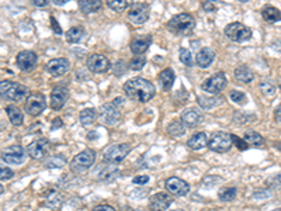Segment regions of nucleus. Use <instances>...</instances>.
<instances>
[{
  "mask_svg": "<svg viewBox=\"0 0 281 211\" xmlns=\"http://www.w3.org/2000/svg\"><path fill=\"white\" fill-rule=\"evenodd\" d=\"M124 93L128 99L138 103H147L155 96V86L152 82L138 76L124 83Z\"/></svg>",
  "mask_w": 281,
  "mask_h": 211,
  "instance_id": "nucleus-1",
  "label": "nucleus"
},
{
  "mask_svg": "<svg viewBox=\"0 0 281 211\" xmlns=\"http://www.w3.org/2000/svg\"><path fill=\"white\" fill-rule=\"evenodd\" d=\"M195 27V20L189 13H180L173 15L167 21V30L175 35H186L190 34Z\"/></svg>",
  "mask_w": 281,
  "mask_h": 211,
  "instance_id": "nucleus-2",
  "label": "nucleus"
},
{
  "mask_svg": "<svg viewBox=\"0 0 281 211\" xmlns=\"http://www.w3.org/2000/svg\"><path fill=\"white\" fill-rule=\"evenodd\" d=\"M0 91H1V99L9 102H20L29 94V89L24 85L10 82V80H1Z\"/></svg>",
  "mask_w": 281,
  "mask_h": 211,
  "instance_id": "nucleus-3",
  "label": "nucleus"
},
{
  "mask_svg": "<svg viewBox=\"0 0 281 211\" xmlns=\"http://www.w3.org/2000/svg\"><path fill=\"white\" fill-rule=\"evenodd\" d=\"M232 147H234L232 136L225 131H215L208 138V148L211 151L223 153V152L229 151Z\"/></svg>",
  "mask_w": 281,
  "mask_h": 211,
  "instance_id": "nucleus-4",
  "label": "nucleus"
},
{
  "mask_svg": "<svg viewBox=\"0 0 281 211\" xmlns=\"http://www.w3.org/2000/svg\"><path fill=\"white\" fill-rule=\"evenodd\" d=\"M223 32L231 41H235V43H245V41H249L251 38V29L248 26L239 23V21H234V23L228 24L225 27Z\"/></svg>",
  "mask_w": 281,
  "mask_h": 211,
  "instance_id": "nucleus-5",
  "label": "nucleus"
},
{
  "mask_svg": "<svg viewBox=\"0 0 281 211\" xmlns=\"http://www.w3.org/2000/svg\"><path fill=\"white\" fill-rule=\"evenodd\" d=\"M96 161V152L93 150H85L79 152L71 161V170L74 173H83L89 169Z\"/></svg>",
  "mask_w": 281,
  "mask_h": 211,
  "instance_id": "nucleus-6",
  "label": "nucleus"
},
{
  "mask_svg": "<svg viewBox=\"0 0 281 211\" xmlns=\"http://www.w3.org/2000/svg\"><path fill=\"white\" fill-rule=\"evenodd\" d=\"M131 151V147L130 144H114L111 147H108L105 151H104V159L113 165L119 164L125 159V156L130 153Z\"/></svg>",
  "mask_w": 281,
  "mask_h": 211,
  "instance_id": "nucleus-7",
  "label": "nucleus"
},
{
  "mask_svg": "<svg viewBox=\"0 0 281 211\" xmlns=\"http://www.w3.org/2000/svg\"><path fill=\"white\" fill-rule=\"evenodd\" d=\"M26 158H27V151L20 145H12L1 152L3 162L9 165H21L26 162Z\"/></svg>",
  "mask_w": 281,
  "mask_h": 211,
  "instance_id": "nucleus-8",
  "label": "nucleus"
},
{
  "mask_svg": "<svg viewBox=\"0 0 281 211\" xmlns=\"http://www.w3.org/2000/svg\"><path fill=\"white\" fill-rule=\"evenodd\" d=\"M46 107V102H45V96L43 93H31L30 96L26 100V106L24 110L27 114H30L32 117L40 116Z\"/></svg>",
  "mask_w": 281,
  "mask_h": 211,
  "instance_id": "nucleus-9",
  "label": "nucleus"
},
{
  "mask_svg": "<svg viewBox=\"0 0 281 211\" xmlns=\"http://www.w3.org/2000/svg\"><path fill=\"white\" fill-rule=\"evenodd\" d=\"M149 18V6L145 3H133L130 6L128 10V20L135 24V26H141L144 23H147V20Z\"/></svg>",
  "mask_w": 281,
  "mask_h": 211,
  "instance_id": "nucleus-10",
  "label": "nucleus"
},
{
  "mask_svg": "<svg viewBox=\"0 0 281 211\" xmlns=\"http://www.w3.org/2000/svg\"><path fill=\"white\" fill-rule=\"evenodd\" d=\"M226 83H228L226 76L223 75L222 72H220V74H215V75L209 76L208 79H206L201 83V89L209 93V94H217V93H220L226 88Z\"/></svg>",
  "mask_w": 281,
  "mask_h": 211,
  "instance_id": "nucleus-11",
  "label": "nucleus"
},
{
  "mask_svg": "<svg viewBox=\"0 0 281 211\" xmlns=\"http://www.w3.org/2000/svg\"><path fill=\"white\" fill-rule=\"evenodd\" d=\"M49 151H51V142L46 138L35 139L27 147V153L32 159H44Z\"/></svg>",
  "mask_w": 281,
  "mask_h": 211,
  "instance_id": "nucleus-12",
  "label": "nucleus"
},
{
  "mask_svg": "<svg viewBox=\"0 0 281 211\" xmlns=\"http://www.w3.org/2000/svg\"><path fill=\"white\" fill-rule=\"evenodd\" d=\"M164 187L166 190L172 195V196L176 197H183L187 196L189 192H190V184L187 181H184L180 178H169L166 183H164Z\"/></svg>",
  "mask_w": 281,
  "mask_h": 211,
  "instance_id": "nucleus-13",
  "label": "nucleus"
},
{
  "mask_svg": "<svg viewBox=\"0 0 281 211\" xmlns=\"http://www.w3.org/2000/svg\"><path fill=\"white\" fill-rule=\"evenodd\" d=\"M88 69L94 72V74H104L110 69L111 63L107 57H104L103 54H93L88 58Z\"/></svg>",
  "mask_w": 281,
  "mask_h": 211,
  "instance_id": "nucleus-14",
  "label": "nucleus"
},
{
  "mask_svg": "<svg viewBox=\"0 0 281 211\" xmlns=\"http://www.w3.org/2000/svg\"><path fill=\"white\" fill-rule=\"evenodd\" d=\"M71 69V63L66 58H55L46 62L45 65V71L51 76H62L66 72H69Z\"/></svg>",
  "mask_w": 281,
  "mask_h": 211,
  "instance_id": "nucleus-15",
  "label": "nucleus"
},
{
  "mask_svg": "<svg viewBox=\"0 0 281 211\" xmlns=\"http://www.w3.org/2000/svg\"><path fill=\"white\" fill-rule=\"evenodd\" d=\"M15 62H17V66L24 71V72H30L35 68L37 62H38V57L35 52L32 51H21L17 54V58H15Z\"/></svg>",
  "mask_w": 281,
  "mask_h": 211,
  "instance_id": "nucleus-16",
  "label": "nucleus"
},
{
  "mask_svg": "<svg viewBox=\"0 0 281 211\" xmlns=\"http://www.w3.org/2000/svg\"><path fill=\"white\" fill-rule=\"evenodd\" d=\"M173 203V196L167 193H156L155 196L150 197L149 209L150 211H166L170 204Z\"/></svg>",
  "mask_w": 281,
  "mask_h": 211,
  "instance_id": "nucleus-17",
  "label": "nucleus"
},
{
  "mask_svg": "<svg viewBox=\"0 0 281 211\" xmlns=\"http://www.w3.org/2000/svg\"><path fill=\"white\" fill-rule=\"evenodd\" d=\"M102 120L104 124L107 125H116L121 119V111L118 110L117 106H114L113 103H107V105L102 106Z\"/></svg>",
  "mask_w": 281,
  "mask_h": 211,
  "instance_id": "nucleus-18",
  "label": "nucleus"
},
{
  "mask_svg": "<svg viewBox=\"0 0 281 211\" xmlns=\"http://www.w3.org/2000/svg\"><path fill=\"white\" fill-rule=\"evenodd\" d=\"M68 99H69V90L66 88H62V86L54 88V90L51 91V108L60 110L68 102Z\"/></svg>",
  "mask_w": 281,
  "mask_h": 211,
  "instance_id": "nucleus-19",
  "label": "nucleus"
},
{
  "mask_svg": "<svg viewBox=\"0 0 281 211\" xmlns=\"http://www.w3.org/2000/svg\"><path fill=\"white\" fill-rule=\"evenodd\" d=\"M181 121L184 125L194 128L197 127L201 121H203V114L197 110V108H186L183 113H181Z\"/></svg>",
  "mask_w": 281,
  "mask_h": 211,
  "instance_id": "nucleus-20",
  "label": "nucleus"
},
{
  "mask_svg": "<svg viewBox=\"0 0 281 211\" xmlns=\"http://www.w3.org/2000/svg\"><path fill=\"white\" fill-rule=\"evenodd\" d=\"M214 60H215V52H214V49H211V48H208V46L201 48V49L197 52V55H195V63H197L200 68H203V69L208 68V66L214 62Z\"/></svg>",
  "mask_w": 281,
  "mask_h": 211,
  "instance_id": "nucleus-21",
  "label": "nucleus"
},
{
  "mask_svg": "<svg viewBox=\"0 0 281 211\" xmlns=\"http://www.w3.org/2000/svg\"><path fill=\"white\" fill-rule=\"evenodd\" d=\"M152 44V37L150 35H145V37H139V38H135L131 41V51L133 54H135L136 57L138 55H142L148 51V48Z\"/></svg>",
  "mask_w": 281,
  "mask_h": 211,
  "instance_id": "nucleus-22",
  "label": "nucleus"
},
{
  "mask_svg": "<svg viewBox=\"0 0 281 211\" xmlns=\"http://www.w3.org/2000/svg\"><path fill=\"white\" fill-rule=\"evenodd\" d=\"M189 148L192 151H203L208 145V136L206 133H197L187 141Z\"/></svg>",
  "mask_w": 281,
  "mask_h": 211,
  "instance_id": "nucleus-23",
  "label": "nucleus"
},
{
  "mask_svg": "<svg viewBox=\"0 0 281 211\" xmlns=\"http://www.w3.org/2000/svg\"><path fill=\"white\" fill-rule=\"evenodd\" d=\"M86 37V30L80 26H74L71 27L69 30L65 32V38L69 44H77L80 43L83 38Z\"/></svg>",
  "mask_w": 281,
  "mask_h": 211,
  "instance_id": "nucleus-24",
  "label": "nucleus"
},
{
  "mask_svg": "<svg viewBox=\"0 0 281 211\" xmlns=\"http://www.w3.org/2000/svg\"><path fill=\"white\" fill-rule=\"evenodd\" d=\"M6 114H7V117H9L10 122H12L13 125H15V127L21 125L23 121H24V114H23V111L15 105H10L6 107Z\"/></svg>",
  "mask_w": 281,
  "mask_h": 211,
  "instance_id": "nucleus-25",
  "label": "nucleus"
},
{
  "mask_svg": "<svg viewBox=\"0 0 281 211\" xmlns=\"http://www.w3.org/2000/svg\"><path fill=\"white\" fill-rule=\"evenodd\" d=\"M158 79H159V83H161L163 90H170L173 83H175V72L170 68H166L159 74Z\"/></svg>",
  "mask_w": 281,
  "mask_h": 211,
  "instance_id": "nucleus-26",
  "label": "nucleus"
},
{
  "mask_svg": "<svg viewBox=\"0 0 281 211\" xmlns=\"http://www.w3.org/2000/svg\"><path fill=\"white\" fill-rule=\"evenodd\" d=\"M77 4H79V9L85 15L96 13V12H99L102 9V1L100 0H79Z\"/></svg>",
  "mask_w": 281,
  "mask_h": 211,
  "instance_id": "nucleus-27",
  "label": "nucleus"
},
{
  "mask_svg": "<svg viewBox=\"0 0 281 211\" xmlns=\"http://www.w3.org/2000/svg\"><path fill=\"white\" fill-rule=\"evenodd\" d=\"M235 77H237V82H240V83H251V80L254 79V74L251 72L249 66L239 65L235 69Z\"/></svg>",
  "mask_w": 281,
  "mask_h": 211,
  "instance_id": "nucleus-28",
  "label": "nucleus"
},
{
  "mask_svg": "<svg viewBox=\"0 0 281 211\" xmlns=\"http://www.w3.org/2000/svg\"><path fill=\"white\" fill-rule=\"evenodd\" d=\"M119 176V169L117 166L114 165H108L107 167H104L103 170L100 172L99 175V179L100 181H105V183H111L114 181Z\"/></svg>",
  "mask_w": 281,
  "mask_h": 211,
  "instance_id": "nucleus-29",
  "label": "nucleus"
},
{
  "mask_svg": "<svg viewBox=\"0 0 281 211\" xmlns=\"http://www.w3.org/2000/svg\"><path fill=\"white\" fill-rule=\"evenodd\" d=\"M262 17L267 23H277V21H281V12L273 6H266L262 10Z\"/></svg>",
  "mask_w": 281,
  "mask_h": 211,
  "instance_id": "nucleus-30",
  "label": "nucleus"
},
{
  "mask_svg": "<svg viewBox=\"0 0 281 211\" xmlns=\"http://www.w3.org/2000/svg\"><path fill=\"white\" fill-rule=\"evenodd\" d=\"M97 111L94 108H85L80 111L79 114V120L82 122V125H91L94 124L96 120H97Z\"/></svg>",
  "mask_w": 281,
  "mask_h": 211,
  "instance_id": "nucleus-31",
  "label": "nucleus"
},
{
  "mask_svg": "<svg viewBox=\"0 0 281 211\" xmlns=\"http://www.w3.org/2000/svg\"><path fill=\"white\" fill-rule=\"evenodd\" d=\"M167 134L173 138H180L186 134V125L183 121H173L167 125Z\"/></svg>",
  "mask_w": 281,
  "mask_h": 211,
  "instance_id": "nucleus-32",
  "label": "nucleus"
},
{
  "mask_svg": "<svg viewBox=\"0 0 281 211\" xmlns=\"http://www.w3.org/2000/svg\"><path fill=\"white\" fill-rule=\"evenodd\" d=\"M243 139H245L249 145H253V147H262V145H265L263 136H260L259 133H256V131H251V130L245 133Z\"/></svg>",
  "mask_w": 281,
  "mask_h": 211,
  "instance_id": "nucleus-33",
  "label": "nucleus"
},
{
  "mask_svg": "<svg viewBox=\"0 0 281 211\" xmlns=\"http://www.w3.org/2000/svg\"><path fill=\"white\" fill-rule=\"evenodd\" d=\"M65 165H66V158L63 155H54L45 162V167L48 169H59Z\"/></svg>",
  "mask_w": 281,
  "mask_h": 211,
  "instance_id": "nucleus-34",
  "label": "nucleus"
},
{
  "mask_svg": "<svg viewBox=\"0 0 281 211\" xmlns=\"http://www.w3.org/2000/svg\"><path fill=\"white\" fill-rule=\"evenodd\" d=\"M237 195V187H231V186H228V187H223L220 190V193H218V197H220V200L221 201H232Z\"/></svg>",
  "mask_w": 281,
  "mask_h": 211,
  "instance_id": "nucleus-35",
  "label": "nucleus"
},
{
  "mask_svg": "<svg viewBox=\"0 0 281 211\" xmlns=\"http://www.w3.org/2000/svg\"><path fill=\"white\" fill-rule=\"evenodd\" d=\"M45 203H46V206L48 207H52V209H55V207H58L60 203H62V196H60L58 192H48V195L45 197Z\"/></svg>",
  "mask_w": 281,
  "mask_h": 211,
  "instance_id": "nucleus-36",
  "label": "nucleus"
},
{
  "mask_svg": "<svg viewBox=\"0 0 281 211\" xmlns=\"http://www.w3.org/2000/svg\"><path fill=\"white\" fill-rule=\"evenodd\" d=\"M107 6H108L111 10L117 12V13H122L130 4H128L127 0H108V1H107Z\"/></svg>",
  "mask_w": 281,
  "mask_h": 211,
  "instance_id": "nucleus-37",
  "label": "nucleus"
},
{
  "mask_svg": "<svg viewBox=\"0 0 281 211\" xmlns=\"http://www.w3.org/2000/svg\"><path fill=\"white\" fill-rule=\"evenodd\" d=\"M197 102H198L200 107H203L206 110H209V108H212L214 106H217L220 103V100L215 99V97H204V96H198Z\"/></svg>",
  "mask_w": 281,
  "mask_h": 211,
  "instance_id": "nucleus-38",
  "label": "nucleus"
},
{
  "mask_svg": "<svg viewBox=\"0 0 281 211\" xmlns=\"http://www.w3.org/2000/svg\"><path fill=\"white\" fill-rule=\"evenodd\" d=\"M145 63H147V58L142 57V55H138V57H133V60H130L128 68L131 71H141L145 66Z\"/></svg>",
  "mask_w": 281,
  "mask_h": 211,
  "instance_id": "nucleus-39",
  "label": "nucleus"
},
{
  "mask_svg": "<svg viewBox=\"0 0 281 211\" xmlns=\"http://www.w3.org/2000/svg\"><path fill=\"white\" fill-rule=\"evenodd\" d=\"M229 97H231V100H232L234 103H237V105L239 106L246 105V102H248V97H246V94H245L243 91L231 90L229 91Z\"/></svg>",
  "mask_w": 281,
  "mask_h": 211,
  "instance_id": "nucleus-40",
  "label": "nucleus"
},
{
  "mask_svg": "<svg viewBox=\"0 0 281 211\" xmlns=\"http://www.w3.org/2000/svg\"><path fill=\"white\" fill-rule=\"evenodd\" d=\"M180 60H181V63H184L186 66H192L194 60H192V52H190V49H187V48H181V49H180Z\"/></svg>",
  "mask_w": 281,
  "mask_h": 211,
  "instance_id": "nucleus-41",
  "label": "nucleus"
},
{
  "mask_svg": "<svg viewBox=\"0 0 281 211\" xmlns=\"http://www.w3.org/2000/svg\"><path fill=\"white\" fill-rule=\"evenodd\" d=\"M260 89L263 91V94H266L268 97L274 96L276 94V86L270 82V80H265L260 83Z\"/></svg>",
  "mask_w": 281,
  "mask_h": 211,
  "instance_id": "nucleus-42",
  "label": "nucleus"
},
{
  "mask_svg": "<svg viewBox=\"0 0 281 211\" xmlns=\"http://www.w3.org/2000/svg\"><path fill=\"white\" fill-rule=\"evenodd\" d=\"M127 68H128V66L125 65V62H124V60H118V62H116V63H114V66H113V72H114V75L116 76H121L127 72Z\"/></svg>",
  "mask_w": 281,
  "mask_h": 211,
  "instance_id": "nucleus-43",
  "label": "nucleus"
},
{
  "mask_svg": "<svg viewBox=\"0 0 281 211\" xmlns=\"http://www.w3.org/2000/svg\"><path fill=\"white\" fill-rule=\"evenodd\" d=\"M231 136H232V141H234V145H237V150L239 151H246L248 148H249V144L245 141V139H240L239 136H234V134H231Z\"/></svg>",
  "mask_w": 281,
  "mask_h": 211,
  "instance_id": "nucleus-44",
  "label": "nucleus"
},
{
  "mask_svg": "<svg viewBox=\"0 0 281 211\" xmlns=\"http://www.w3.org/2000/svg\"><path fill=\"white\" fill-rule=\"evenodd\" d=\"M13 176H15V172H13L10 167L1 166V169H0V179H1V181H9V179H12Z\"/></svg>",
  "mask_w": 281,
  "mask_h": 211,
  "instance_id": "nucleus-45",
  "label": "nucleus"
},
{
  "mask_svg": "<svg viewBox=\"0 0 281 211\" xmlns=\"http://www.w3.org/2000/svg\"><path fill=\"white\" fill-rule=\"evenodd\" d=\"M221 178H218V176H208L204 179L203 181V186L204 187H214V186H217L218 183H221Z\"/></svg>",
  "mask_w": 281,
  "mask_h": 211,
  "instance_id": "nucleus-46",
  "label": "nucleus"
},
{
  "mask_svg": "<svg viewBox=\"0 0 281 211\" xmlns=\"http://www.w3.org/2000/svg\"><path fill=\"white\" fill-rule=\"evenodd\" d=\"M49 23H51V29H52V31L57 34V35H62V29H60L59 23L57 21V18L55 17H49Z\"/></svg>",
  "mask_w": 281,
  "mask_h": 211,
  "instance_id": "nucleus-47",
  "label": "nucleus"
},
{
  "mask_svg": "<svg viewBox=\"0 0 281 211\" xmlns=\"http://www.w3.org/2000/svg\"><path fill=\"white\" fill-rule=\"evenodd\" d=\"M149 181L148 175H142V176H135L133 179V184H145Z\"/></svg>",
  "mask_w": 281,
  "mask_h": 211,
  "instance_id": "nucleus-48",
  "label": "nucleus"
},
{
  "mask_svg": "<svg viewBox=\"0 0 281 211\" xmlns=\"http://www.w3.org/2000/svg\"><path fill=\"white\" fill-rule=\"evenodd\" d=\"M203 9L206 12H215V6L212 4V1H203Z\"/></svg>",
  "mask_w": 281,
  "mask_h": 211,
  "instance_id": "nucleus-49",
  "label": "nucleus"
},
{
  "mask_svg": "<svg viewBox=\"0 0 281 211\" xmlns=\"http://www.w3.org/2000/svg\"><path fill=\"white\" fill-rule=\"evenodd\" d=\"M93 211H116V209H113L111 206H107V204H102V206L94 207Z\"/></svg>",
  "mask_w": 281,
  "mask_h": 211,
  "instance_id": "nucleus-50",
  "label": "nucleus"
},
{
  "mask_svg": "<svg viewBox=\"0 0 281 211\" xmlns=\"http://www.w3.org/2000/svg\"><path fill=\"white\" fill-rule=\"evenodd\" d=\"M63 125V122H62V120L60 119H55V120L52 121V127H51V131H55V130H58V128H60Z\"/></svg>",
  "mask_w": 281,
  "mask_h": 211,
  "instance_id": "nucleus-51",
  "label": "nucleus"
},
{
  "mask_svg": "<svg viewBox=\"0 0 281 211\" xmlns=\"http://www.w3.org/2000/svg\"><path fill=\"white\" fill-rule=\"evenodd\" d=\"M32 4L37 7H45V6H48V1L46 0H32Z\"/></svg>",
  "mask_w": 281,
  "mask_h": 211,
  "instance_id": "nucleus-52",
  "label": "nucleus"
},
{
  "mask_svg": "<svg viewBox=\"0 0 281 211\" xmlns=\"http://www.w3.org/2000/svg\"><path fill=\"white\" fill-rule=\"evenodd\" d=\"M274 119L277 122H281V105L274 110Z\"/></svg>",
  "mask_w": 281,
  "mask_h": 211,
  "instance_id": "nucleus-53",
  "label": "nucleus"
},
{
  "mask_svg": "<svg viewBox=\"0 0 281 211\" xmlns=\"http://www.w3.org/2000/svg\"><path fill=\"white\" fill-rule=\"evenodd\" d=\"M122 102H124V100H122V97H117V99H114V100H113L111 103H113L114 106H117V107H118V106L122 105Z\"/></svg>",
  "mask_w": 281,
  "mask_h": 211,
  "instance_id": "nucleus-54",
  "label": "nucleus"
},
{
  "mask_svg": "<svg viewBox=\"0 0 281 211\" xmlns=\"http://www.w3.org/2000/svg\"><path fill=\"white\" fill-rule=\"evenodd\" d=\"M66 1H68V0H52V3H54L55 6H63V4H66Z\"/></svg>",
  "mask_w": 281,
  "mask_h": 211,
  "instance_id": "nucleus-55",
  "label": "nucleus"
},
{
  "mask_svg": "<svg viewBox=\"0 0 281 211\" xmlns=\"http://www.w3.org/2000/svg\"><path fill=\"white\" fill-rule=\"evenodd\" d=\"M97 138V133H89V139H94Z\"/></svg>",
  "mask_w": 281,
  "mask_h": 211,
  "instance_id": "nucleus-56",
  "label": "nucleus"
},
{
  "mask_svg": "<svg viewBox=\"0 0 281 211\" xmlns=\"http://www.w3.org/2000/svg\"><path fill=\"white\" fill-rule=\"evenodd\" d=\"M276 148H277V150L281 152V141L280 142H276Z\"/></svg>",
  "mask_w": 281,
  "mask_h": 211,
  "instance_id": "nucleus-57",
  "label": "nucleus"
},
{
  "mask_svg": "<svg viewBox=\"0 0 281 211\" xmlns=\"http://www.w3.org/2000/svg\"><path fill=\"white\" fill-rule=\"evenodd\" d=\"M172 211H184V210H181V209H177V210H172Z\"/></svg>",
  "mask_w": 281,
  "mask_h": 211,
  "instance_id": "nucleus-58",
  "label": "nucleus"
},
{
  "mask_svg": "<svg viewBox=\"0 0 281 211\" xmlns=\"http://www.w3.org/2000/svg\"><path fill=\"white\" fill-rule=\"evenodd\" d=\"M274 211H281V209H279V210H274Z\"/></svg>",
  "mask_w": 281,
  "mask_h": 211,
  "instance_id": "nucleus-59",
  "label": "nucleus"
},
{
  "mask_svg": "<svg viewBox=\"0 0 281 211\" xmlns=\"http://www.w3.org/2000/svg\"><path fill=\"white\" fill-rule=\"evenodd\" d=\"M280 90H281V85H280Z\"/></svg>",
  "mask_w": 281,
  "mask_h": 211,
  "instance_id": "nucleus-60",
  "label": "nucleus"
}]
</instances>
